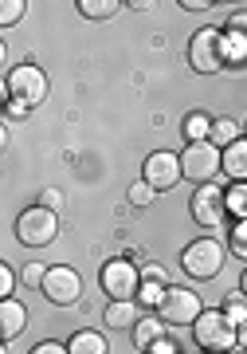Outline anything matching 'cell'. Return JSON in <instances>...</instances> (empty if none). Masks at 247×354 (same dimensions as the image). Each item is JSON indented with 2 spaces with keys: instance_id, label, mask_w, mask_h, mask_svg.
<instances>
[{
  "instance_id": "10",
  "label": "cell",
  "mask_w": 247,
  "mask_h": 354,
  "mask_svg": "<svg viewBox=\"0 0 247 354\" xmlns=\"http://www.w3.org/2000/svg\"><path fill=\"white\" fill-rule=\"evenodd\" d=\"M39 291H43L55 307H71V304H79V295H83V276L67 264H55V268H48V279H43Z\"/></svg>"
},
{
  "instance_id": "39",
  "label": "cell",
  "mask_w": 247,
  "mask_h": 354,
  "mask_svg": "<svg viewBox=\"0 0 247 354\" xmlns=\"http://www.w3.org/2000/svg\"><path fill=\"white\" fill-rule=\"evenodd\" d=\"M204 354H220V351H204Z\"/></svg>"
},
{
  "instance_id": "17",
  "label": "cell",
  "mask_w": 247,
  "mask_h": 354,
  "mask_svg": "<svg viewBox=\"0 0 247 354\" xmlns=\"http://www.w3.org/2000/svg\"><path fill=\"white\" fill-rule=\"evenodd\" d=\"M239 134H244V127L235 122V118H212V146H220V150H228V146H235L239 142Z\"/></svg>"
},
{
  "instance_id": "31",
  "label": "cell",
  "mask_w": 247,
  "mask_h": 354,
  "mask_svg": "<svg viewBox=\"0 0 247 354\" xmlns=\"http://www.w3.org/2000/svg\"><path fill=\"white\" fill-rule=\"evenodd\" d=\"M32 354H71V351H67L63 342H39V346H36Z\"/></svg>"
},
{
  "instance_id": "19",
  "label": "cell",
  "mask_w": 247,
  "mask_h": 354,
  "mask_svg": "<svg viewBox=\"0 0 247 354\" xmlns=\"http://www.w3.org/2000/svg\"><path fill=\"white\" fill-rule=\"evenodd\" d=\"M224 59L228 64H247V36L244 32H235V28L224 32Z\"/></svg>"
},
{
  "instance_id": "29",
  "label": "cell",
  "mask_w": 247,
  "mask_h": 354,
  "mask_svg": "<svg viewBox=\"0 0 247 354\" xmlns=\"http://www.w3.org/2000/svg\"><path fill=\"white\" fill-rule=\"evenodd\" d=\"M39 205L51 209V213H59V209H63V193L59 189H43V193H39Z\"/></svg>"
},
{
  "instance_id": "11",
  "label": "cell",
  "mask_w": 247,
  "mask_h": 354,
  "mask_svg": "<svg viewBox=\"0 0 247 354\" xmlns=\"http://www.w3.org/2000/svg\"><path fill=\"white\" fill-rule=\"evenodd\" d=\"M181 177H185V169H181V153L157 150V153H149L146 165H141V181H149L157 193L161 189H173Z\"/></svg>"
},
{
  "instance_id": "14",
  "label": "cell",
  "mask_w": 247,
  "mask_h": 354,
  "mask_svg": "<svg viewBox=\"0 0 247 354\" xmlns=\"http://www.w3.org/2000/svg\"><path fill=\"white\" fill-rule=\"evenodd\" d=\"M106 327H114V330H134V323L141 319V304L137 299H110V307H106Z\"/></svg>"
},
{
  "instance_id": "33",
  "label": "cell",
  "mask_w": 247,
  "mask_h": 354,
  "mask_svg": "<svg viewBox=\"0 0 247 354\" xmlns=\"http://www.w3.org/2000/svg\"><path fill=\"white\" fill-rule=\"evenodd\" d=\"M228 28H235V32H244L247 36V12H235L232 20H228Z\"/></svg>"
},
{
  "instance_id": "28",
  "label": "cell",
  "mask_w": 247,
  "mask_h": 354,
  "mask_svg": "<svg viewBox=\"0 0 247 354\" xmlns=\"http://www.w3.org/2000/svg\"><path fill=\"white\" fill-rule=\"evenodd\" d=\"M43 279H48V268L43 264H24V283L28 288H43Z\"/></svg>"
},
{
  "instance_id": "40",
  "label": "cell",
  "mask_w": 247,
  "mask_h": 354,
  "mask_svg": "<svg viewBox=\"0 0 247 354\" xmlns=\"http://www.w3.org/2000/svg\"><path fill=\"white\" fill-rule=\"evenodd\" d=\"M228 354H244V351H228Z\"/></svg>"
},
{
  "instance_id": "4",
  "label": "cell",
  "mask_w": 247,
  "mask_h": 354,
  "mask_svg": "<svg viewBox=\"0 0 247 354\" xmlns=\"http://www.w3.org/2000/svg\"><path fill=\"white\" fill-rule=\"evenodd\" d=\"M181 268H185V276H192V279L220 276V268H224V244L212 241V236H200V241L185 244V248H181Z\"/></svg>"
},
{
  "instance_id": "22",
  "label": "cell",
  "mask_w": 247,
  "mask_h": 354,
  "mask_svg": "<svg viewBox=\"0 0 247 354\" xmlns=\"http://www.w3.org/2000/svg\"><path fill=\"white\" fill-rule=\"evenodd\" d=\"M224 197H228V216L244 221L247 216V181H232V189H224Z\"/></svg>"
},
{
  "instance_id": "2",
  "label": "cell",
  "mask_w": 247,
  "mask_h": 354,
  "mask_svg": "<svg viewBox=\"0 0 247 354\" xmlns=\"http://www.w3.org/2000/svg\"><path fill=\"white\" fill-rule=\"evenodd\" d=\"M16 236L28 248H48L59 236V213H51L43 205H32V209H24L16 216Z\"/></svg>"
},
{
  "instance_id": "30",
  "label": "cell",
  "mask_w": 247,
  "mask_h": 354,
  "mask_svg": "<svg viewBox=\"0 0 247 354\" xmlns=\"http://www.w3.org/2000/svg\"><path fill=\"white\" fill-rule=\"evenodd\" d=\"M146 354H181V346H177V342H169V339H161V342H153Z\"/></svg>"
},
{
  "instance_id": "16",
  "label": "cell",
  "mask_w": 247,
  "mask_h": 354,
  "mask_svg": "<svg viewBox=\"0 0 247 354\" xmlns=\"http://www.w3.org/2000/svg\"><path fill=\"white\" fill-rule=\"evenodd\" d=\"M67 351L71 354H110V346H106V339H102L99 330H75Z\"/></svg>"
},
{
  "instance_id": "24",
  "label": "cell",
  "mask_w": 247,
  "mask_h": 354,
  "mask_svg": "<svg viewBox=\"0 0 247 354\" xmlns=\"http://www.w3.org/2000/svg\"><path fill=\"white\" fill-rule=\"evenodd\" d=\"M28 16V0H4L0 4V28H12Z\"/></svg>"
},
{
  "instance_id": "18",
  "label": "cell",
  "mask_w": 247,
  "mask_h": 354,
  "mask_svg": "<svg viewBox=\"0 0 247 354\" xmlns=\"http://www.w3.org/2000/svg\"><path fill=\"white\" fill-rule=\"evenodd\" d=\"M165 291H169V283H161V279H141V288H137V304L146 307V311H157L161 299H165Z\"/></svg>"
},
{
  "instance_id": "20",
  "label": "cell",
  "mask_w": 247,
  "mask_h": 354,
  "mask_svg": "<svg viewBox=\"0 0 247 354\" xmlns=\"http://www.w3.org/2000/svg\"><path fill=\"white\" fill-rule=\"evenodd\" d=\"M118 8H126V4H118V0H79V12L87 20H110V16H118Z\"/></svg>"
},
{
  "instance_id": "3",
  "label": "cell",
  "mask_w": 247,
  "mask_h": 354,
  "mask_svg": "<svg viewBox=\"0 0 247 354\" xmlns=\"http://www.w3.org/2000/svg\"><path fill=\"white\" fill-rule=\"evenodd\" d=\"M181 169H185L188 181L212 185L216 174L224 169V150L220 146H212V142H188L185 150H181Z\"/></svg>"
},
{
  "instance_id": "13",
  "label": "cell",
  "mask_w": 247,
  "mask_h": 354,
  "mask_svg": "<svg viewBox=\"0 0 247 354\" xmlns=\"http://www.w3.org/2000/svg\"><path fill=\"white\" fill-rule=\"evenodd\" d=\"M24 327H28V307L16 304V299H4V304H0V339L12 342Z\"/></svg>"
},
{
  "instance_id": "37",
  "label": "cell",
  "mask_w": 247,
  "mask_h": 354,
  "mask_svg": "<svg viewBox=\"0 0 247 354\" xmlns=\"http://www.w3.org/2000/svg\"><path fill=\"white\" fill-rule=\"evenodd\" d=\"M126 8H137V12H149V8H153V0H130Z\"/></svg>"
},
{
  "instance_id": "7",
  "label": "cell",
  "mask_w": 247,
  "mask_h": 354,
  "mask_svg": "<svg viewBox=\"0 0 247 354\" xmlns=\"http://www.w3.org/2000/svg\"><path fill=\"white\" fill-rule=\"evenodd\" d=\"M99 279H102V291H106L110 299H137V288H141V268H137L134 260L114 256V260L102 264Z\"/></svg>"
},
{
  "instance_id": "8",
  "label": "cell",
  "mask_w": 247,
  "mask_h": 354,
  "mask_svg": "<svg viewBox=\"0 0 247 354\" xmlns=\"http://www.w3.org/2000/svg\"><path fill=\"white\" fill-rule=\"evenodd\" d=\"M157 315H161V323H169V327H192V323L204 315V304H200L197 291L173 288V283H169V291H165V299H161V307H157Z\"/></svg>"
},
{
  "instance_id": "35",
  "label": "cell",
  "mask_w": 247,
  "mask_h": 354,
  "mask_svg": "<svg viewBox=\"0 0 247 354\" xmlns=\"http://www.w3.org/2000/svg\"><path fill=\"white\" fill-rule=\"evenodd\" d=\"M28 114L32 111H28L24 102H8V118H28Z\"/></svg>"
},
{
  "instance_id": "27",
  "label": "cell",
  "mask_w": 247,
  "mask_h": 354,
  "mask_svg": "<svg viewBox=\"0 0 247 354\" xmlns=\"http://www.w3.org/2000/svg\"><path fill=\"white\" fill-rule=\"evenodd\" d=\"M16 291V272L8 264H0V299H12Z\"/></svg>"
},
{
  "instance_id": "21",
  "label": "cell",
  "mask_w": 247,
  "mask_h": 354,
  "mask_svg": "<svg viewBox=\"0 0 247 354\" xmlns=\"http://www.w3.org/2000/svg\"><path fill=\"white\" fill-rule=\"evenodd\" d=\"M181 130H185L188 142H208L212 138V118H208V114H200V111H192Z\"/></svg>"
},
{
  "instance_id": "12",
  "label": "cell",
  "mask_w": 247,
  "mask_h": 354,
  "mask_svg": "<svg viewBox=\"0 0 247 354\" xmlns=\"http://www.w3.org/2000/svg\"><path fill=\"white\" fill-rule=\"evenodd\" d=\"M165 330H169V323H161L157 311H146V315L134 323V346H137V351H149L153 342L165 339Z\"/></svg>"
},
{
  "instance_id": "32",
  "label": "cell",
  "mask_w": 247,
  "mask_h": 354,
  "mask_svg": "<svg viewBox=\"0 0 247 354\" xmlns=\"http://www.w3.org/2000/svg\"><path fill=\"white\" fill-rule=\"evenodd\" d=\"M141 279H161V283H169V279H165V272H161L157 264H141Z\"/></svg>"
},
{
  "instance_id": "23",
  "label": "cell",
  "mask_w": 247,
  "mask_h": 354,
  "mask_svg": "<svg viewBox=\"0 0 247 354\" xmlns=\"http://www.w3.org/2000/svg\"><path fill=\"white\" fill-rule=\"evenodd\" d=\"M220 311H224L228 319H232L235 327H244V323H247V295H244V291H232V295L224 299Z\"/></svg>"
},
{
  "instance_id": "9",
  "label": "cell",
  "mask_w": 247,
  "mask_h": 354,
  "mask_svg": "<svg viewBox=\"0 0 247 354\" xmlns=\"http://www.w3.org/2000/svg\"><path fill=\"white\" fill-rule=\"evenodd\" d=\"M188 209H192V221H197L200 228H220L224 221H228V197H224V189L216 181H212V185H197Z\"/></svg>"
},
{
  "instance_id": "6",
  "label": "cell",
  "mask_w": 247,
  "mask_h": 354,
  "mask_svg": "<svg viewBox=\"0 0 247 354\" xmlns=\"http://www.w3.org/2000/svg\"><path fill=\"white\" fill-rule=\"evenodd\" d=\"M188 64H192L197 75H216V71H224L228 67V59H224V32L200 28L197 36H192V44H188Z\"/></svg>"
},
{
  "instance_id": "26",
  "label": "cell",
  "mask_w": 247,
  "mask_h": 354,
  "mask_svg": "<svg viewBox=\"0 0 247 354\" xmlns=\"http://www.w3.org/2000/svg\"><path fill=\"white\" fill-rule=\"evenodd\" d=\"M126 197H130V205H137V209H146V205H153V201H157V189H153L149 181H134Z\"/></svg>"
},
{
  "instance_id": "38",
  "label": "cell",
  "mask_w": 247,
  "mask_h": 354,
  "mask_svg": "<svg viewBox=\"0 0 247 354\" xmlns=\"http://www.w3.org/2000/svg\"><path fill=\"white\" fill-rule=\"evenodd\" d=\"M239 291L247 295V268H244V276H239Z\"/></svg>"
},
{
  "instance_id": "25",
  "label": "cell",
  "mask_w": 247,
  "mask_h": 354,
  "mask_svg": "<svg viewBox=\"0 0 247 354\" xmlns=\"http://www.w3.org/2000/svg\"><path fill=\"white\" fill-rule=\"evenodd\" d=\"M228 244H232V252L239 256V260H247V216L244 221H232V228H228Z\"/></svg>"
},
{
  "instance_id": "41",
  "label": "cell",
  "mask_w": 247,
  "mask_h": 354,
  "mask_svg": "<svg viewBox=\"0 0 247 354\" xmlns=\"http://www.w3.org/2000/svg\"><path fill=\"white\" fill-rule=\"evenodd\" d=\"M244 354H247V351H244Z\"/></svg>"
},
{
  "instance_id": "36",
  "label": "cell",
  "mask_w": 247,
  "mask_h": 354,
  "mask_svg": "<svg viewBox=\"0 0 247 354\" xmlns=\"http://www.w3.org/2000/svg\"><path fill=\"white\" fill-rule=\"evenodd\" d=\"M235 351H247V323L235 327Z\"/></svg>"
},
{
  "instance_id": "5",
  "label": "cell",
  "mask_w": 247,
  "mask_h": 354,
  "mask_svg": "<svg viewBox=\"0 0 247 354\" xmlns=\"http://www.w3.org/2000/svg\"><path fill=\"white\" fill-rule=\"evenodd\" d=\"M192 339H197L200 351H235V323L224 311H204V315L192 323Z\"/></svg>"
},
{
  "instance_id": "15",
  "label": "cell",
  "mask_w": 247,
  "mask_h": 354,
  "mask_svg": "<svg viewBox=\"0 0 247 354\" xmlns=\"http://www.w3.org/2000/svg\"><path fill=\"white\" fill-rule=\"evenodd\" d=\"M224 174L232 181H247V138H239L235 146L224 150Z\"/></svg>"
},
{
  "instance_id": "1",
  "label": "cell",
  "mask_w": 247,
  "mask_h": 354,
  "mask_svg": "<svg viewBox=\"0 0 247 354\" xmlns=\"http://www.w3.org/2000/svg\"><path fill=\"white\" fill-rule=\"evenodd\" d=\"M4 95H8V102H24L28 111H32V106H39V102L48 99V75H43L36 64L8 67V75H4Z\"/></svg>"
},
{
  "instance_id": "34",
  "label": "cell",
  "mask_w": 247,
  "mask_h": 354,
  "mask_svg": "<svg viewBox=\"0 0 247 354\" xmlns=\"http://www.w3.org/2000/svg\"><path fill=\"white\" fill-rule=\"evenodd\" d=\"M181 8H188V12H204V8H212L208 0H181Z\"/></svg>"
}]
</instances>
